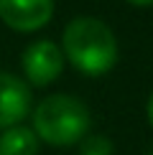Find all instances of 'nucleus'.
Here are the masks:
<instances>
[{
    "instance_id": "f257e3e1",
    "label": "nucleus",
    "mask_w": 153,
    "mask_h": 155,
    "mask_svg": "<svg viewBox=\"0 0 153 155\" xmlns=\"http://www.w3.org/2000/svg\"><path fill=\"white\" fill-rule=\"evenodd\" d=\"M61 54L76 71L102 76L117 64L120 46L112 28L94 15H76L61 33Z\"/></svg>"
},
{
    "instance_id": "f03ea898",
    "label": "nucleus",
    "mask_w": 153,
    "mask_h": 155,
    "mask_svg": "<svg viewBox=\"0 0 153 155\" xmlns=\"http://www.w3.org/2000/svg\"><path fill=\"white\" fill-rule=\"evenodd\" d=\"M92 114L74 94H49L33 109V127L38 143L51 147H69L87 137Z\"/></svg>"
},
{
    "instance_id": "7ed1b4c3",
    "label": "nucleus",
    "mask_w": 153,
    "mask_h": 155,
    "mask_svg": "<svg viewBox=\"0 0 153 155\" xmlns=\"http://www.w3.org/2000/svg\"><path fill=\"white\" fill-rule=\"evenodd\" d=\"M21 66L25 74V84L28 87H49L56 81L64 71V54L61 46L49 38L28 43L21 56Z\"/></svg>"
},
{
    "instance_id": "20e7f679",
    "label": "nucleus",
    "mask_w": 153,
    "mask_h": 155,
    "mask_svg": "<svg viewBox=\"0 0 153 155\" xmlns=\"http://www.w3.org/2000/svg\"><path fill=\"white\" fill-rule=\"evenodd\" d=\"M54 15V0H0V21L18 33L41 31Z\"/></svg>"
},
{
    "instance_id": "39448f33",
    "label": "nucleus",
    "mask_w": 153,
    "mask_h": 155,
    "mask_svg": "<svg viewBox=\"0 0 153 155\" xmlns=\"http://www.w3.org/2000/svg\"><path fill=\"white\" fill-rule=\"evenodd\" d=\"M31 87L21 76L0 71V132L21 125L31 114Z\"/></svg>"
},
{
    "instance_id": "423d86ee",
    "label": "nucleus",
    "mask_w": 153,
    "mask_h": 155,
    "mask_svg": "<svg viewBox=\"0 0 153 155\" xmlns=\"http://www.w3.org/2000/svg\"><path fill=\"white\" fill-rule=\"evenodd\" d=\"M0 155H38V137L31 127L15 125L0 132Z\"/></svg>"
},
{
    "instance_id": "0eeeda50",
    "label": "nucleus",
    "mask_w": 153,
    "mask_h": 155,
    "mask_svg": "<svg viewBox=\"0 0 153 155\" xmlns=\"http://www.w3.org/2000/svg\"><path fill=\"white\" fill-rule=\"evenodd\" d=\"M79 155H112V140L107 135H87L79 143Z\"/></svg>"
},
{
    "instance_id": "6e6552de",
    "label": "nucleus",
    "mask_w": 153,
    "mask_h": 155,
    "mask_svg": "<svg viewBox=\"0 0 153 155\" xmlns=\"http://www.w3.org/2000/svg\"><path fill=\"white\" fill-rule=\"evenodd\" d=\"M145 117H148V122H151V127H153V94L148 97V104H145Z\"/></svg>"
},
{
    "instance_id": "1a4fd4ad",
    "label": "nucleus",
    "mask_w": 153,
    "mask_h": 155,
    "mask_svg": "<svg viewBox=\"0 0 153 155\" xmlns=\"http://www.w3.org/2000/svg\"><path fill=\"white\" fill-rule=\"evenodd\" d=\"M125 3L135 5V8H145V5H153V0H125Z\"/></svg>"
},
{
    "instance_id": "9d476101",
    "label": "nucleus",
    "mask_w": 153,
    "mask_h": 155,
    "mask_svg": "<svg viewBox=\"0 0 153 155\" xmlns=\"http://www.w3.org/2000/svg\"><path fill=\"white\" fill-rule=\"evenodd\" d=\"M151 155H153V150H151Z\"/></svg>"
}]
</instances>
